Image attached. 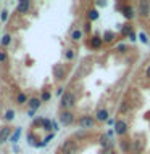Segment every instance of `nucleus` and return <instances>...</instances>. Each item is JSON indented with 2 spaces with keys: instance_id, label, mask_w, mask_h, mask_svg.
<instances>
[{
  "instance_id": "39448f33",
  "label": "nucleus",
  "mask_w": 150,
  "mask_h": 154,
  "mask_svg": "<svg viewBox=\"0 0 150 154\" xmlns=\"http://www.w3.org/2000/svg\"><path fill=\"white\" fill-rule=\"evenodd\" d=\"M60 122L63 125H71L74 122V116H73V112H70V111H63L60 114Z\"/></svg>"
},
{
  "instance_id": "1a4fd4ad",
  "label": "nucleus",
  "mask_w": 150,
  "mask_h": 154,
  "mask_svg": "<svg viewBox=\"0 0 150 154\" xmlns=\"http://www.w3.org/2000/svg\"><path fill=\"white\" fill-rule=\"evenodd\" d=\"M10 135H11V128H10V127H3V128H0V144L7 141Z\"/></svg>"
},
{
  "instance_id": "aec40b11",
  "label": "nucleus",
  "mask_w": 150,
  "mask_h": 154,
  "mask_svg": "<svg viewBox=\"0 0 150 154\" xmlns=\"http://www.w3.org/2000/svg\"><path fill=\"white\" fill-rule=\"evenodd\" d=\"M65 56H66V60H73L74 58V50H66Z\"/></svg>"
},
{
  "instance_id": "0eeeda50",
  "label": "nucleus",
  "mask_w": 150,
  "mask_h": 154,
  "mask_svg": "<svg viewBox=\"0 0 150 154\" xmlns=\"http://www.w3.org/2000/svg\"><path fill=\"white\" fill-rule=\"evenodd\" d=\"M95 119L99 120V122H106V120L110 119V112L106 111L105 108H102L97 111V114H95Z\"/></svg>"
},
{
  "instance_id": "9b49d317",
  "label": "nucleus",
  "mask_w": 150,
  "mask_h": 154,
  "mask_svg": "<svg viewBox=\"0 0 150 154\" xmlns=\"http://www.w3.org/2000/svg\"><path fill=\"white\" fill-rule=\"evenodd\" d=\"M28 104H29V108H31V111H36V109L41 108L42 101H41V98H31Z\"/></svg>"
},
{
  "instance_id": "2eb2a0df",
  "label": "nucleus",
  "mask_w": 150,
  "mask_h": 154,
  "mask_svg": "<svg viewBox=\"0 0 150 154\" xmlns=\"http://www.w3.org/2000/svg\"><path fill=\"white\" fill-rule=\"evenodd\" d=\"M87 18H89V21H95L97 18H99V11H97V10H89V11H87Z\"/></svg>"
},
{
  "instance_id": "f03ea898",
  "label": "nucleus",
  "mask_w": 150,
  "mask_h": 154,
  "mask_svg": "<svg viewBox=\"0 0 150 154\" xmlns=\"http://www.w3.org/2000/svg\"><path fill=\"white\" fill-rule=\"evenodd\" d=\"M60 151H61V154H76L77 152V144H76V141H73V140H66V141L61 144Z\"/></svg>"
},
{
  "instance_id": "6ab92c4d",
  "label": "nucleus",
  "mask_w": 150,
  "mask_h": 154,
  "mask_svg": "<svg viewBox=\"0 0 150 154\" xmlns=\"http://www.w3.org/2000/svg\"><path fill=\"white\" fill-rule=\"evenodd\" d=\"M5 119H7L8 122H10V120H13V119H15V111H13V109L7 111V114H5Z\"/></svg>"
},
{
  "instance_id": "7ed1b4c3",
  "label": "nucleus",
  "mask_w": 150,
  "mask_h": 154,
  "mask_svg": "<svg viewBox=\"0 0 150 154\" xmlns=\"http://www.w3.org/2000/svg\"><path fill=\"white\" fill-rule=\"evenodd\" d=\"M137 13H139V16L147 18L150 14V2H139L137 3Z\"/></svg>"
},
{
  "instance_id": "b1692460",
  "label": "nucleus",
  "mask_w": 150,
  "mask_h": 154,
  "mask_svg": "<svg viewBox=\"0 0 150 154\" xmlns=\"http://www.w3.org/2000/svg\"><path fill=\"white\" fill-rule=\"evenodd\" d=\"M55 72H57V77H58V79H63V71L60 69V67H57Z\"/></svg>"
},
{
  "instance_id": "f8f14e48",
  "label": "nucleus",
  "mask_w": 150,
  "mask_h": 154,
  "mask_svg": "<svg viewBox=\"0 0 150 154\" xmlns=\"http://www.w3.org/2000/svg\"><path fill=\"white\" fill-rule=\"evenodd\" d=\"M123 13H124V16L128 18V19H132L134 18V8L129 7V5H124V7H123Z\"/></svg>"
},
{
  "instance_id": "dca6fc26",
  "label": "nucleus",
  "mask_w": 150,
  "mask_h": 154,
  "mask_svg": "<svg viewBox=\"0 0 150 154\" xmlns=\"http://www.w3.org/2000/svg\"><path fill=\"white\" fill-rule=\"evenodd\" d=\"M26 101H28L26 93H18V96H16V103H18V104H24Z\"/></svg>"
},
{
  "instance_id": "6e6552de",
  "label": "nucleus",
  "mask_w": 150,
  "mask_h": 154,
  "mask_svg": "<svg viewBox=\"0 0 150 154\" xmlns=\"http://www.w3.org/2000/svg\"><path fill=\"white\" fill-rule=\"evenodd\" d=\"M89 45H90V48H100L102 45H103V38L102 37H99V35H94L90 38V42H89Z\"/></svg>"
},
{
  "instance_id": "412c9836",
  "label": "nucleus",
  "mask_w": 150,
  "mask_h": 154,
  "mask_svg": "<svg viewBox=\"0 0 150 154\" xmlns=\"http://www.w3.org/2000/svg\"><path fill=\"white\" fill-rule=\"evenodd\" d=\"M48 100H50V93H48V91H44L41 101H48Z\"/></svg>"
},
{
  "instance_id": "a878e982",
  "label": "nucleus",
  "mask_w": 150,
  "mask_h": 154,
  "mask_svg": "<svg viewBox=\"0 0 150 154\" xmlns=\"http://www.w3.org/2000/svg\"><path fill=\"white\" fill-rule=\"evenodd\" d=\"M145 75H147V77H148V79H150V66L147 67V69H145Z\"/></svg>"
},
{
  "instance_id": "a211bd4d",
  "label": "nucleus",
  "mask_w": 150,
  "mask_h": 154,
  "mask_svg": "<svg viewBox=\"0 0 150 154\" xmlns=\"http://www.w3.org/2000/svg\"><path fill=\"white\" fill-rule=\"evenodd\" d=\"M10 42H11V35H10V34H5L3 38H2V45L7 47V45H10Z\"/></svg>"
},
{
  "instance_id": "4468645a",
  "label": "nucleus",
  "mask_w": 150,
  "mask_h": 154,
  "mask_svg": "<svg viewBox=\"0 0 150 154\" xmlns=\"http://www.w3.org/2000/svg\"><path fill=\"white\" fill-rule=\"evenodd\" d=\"M115 40V32H110V31H106L103 34V42L106 43H110V42H113Z\"/></svg>"
},
{
  "instance_id": "4be33fe9",
  "label": "nucleus",
  "mask_w": 150,
  "mask_h": 154,
  "mask_svg": "<svg viewBox=\"0 0 150 154\" xmlns=\"http://www.w3.org/2000/svg\"><path fill=\"white\" fill-rule=\"evenodd\" d=\"M5 61H7V53L0 51V63H5Z\"/></svg>"
},
{
  "instance_id": "ddd939ff",
  "label": "nucleus",
  "mask_w": 150,
  "mask_h": 154,
  "mask_svg": "<svg viewBox=\"0 0 150 154\" xmlns=\"http://www.w3.org/2000/svg\"><path fill=\"white\" fill-rule=\"evenodd\" d=\"M71 38L74 42H79L81 38H82V31H81V29H74V31L71 32Z\"/></svg>"
},
{
  "instance_id": "f3484780",
  "label": "nucleus",
  "mask_w": 150,
  "mask_h": 154,
  "mask_svg": "<svg viewBox=\"0 0 150 154\" xmlns=\"http://www.w3.org/2000/svg\"><path fill=\"white\" fill-rule=\"evenodd\" d=\"M19 137H21V128H16V130H15V133L11 135V141L16 143L18 140H19Z\"/></svg>"
},
{
  "instance_id": "9d476101",
  "label": "nucleus",
  "mask_w": 150,
  "mask_h": 154,
  "mask_svg": "<svg viewBox=\"0 0 150 154\" xmlns=\"http://www.w3.org/2000/svg\"><path fill=\"white\" fill-rule=\"evenodd\" d=\"M29 8H31V2H29V0H21V2H19V5H18V11L23 13V14L28 13Z\"/></svg>"
},
{
  "instance_id": "393cba45",
  "label": "nucleus",
  "mask_w": 150,
  "mask_h": 154,
  "mask_svg": "<svg viewBox=\"0 0 150 154\" xmlns=\"http://www.w3.org/2000/svg\"><path fill=\"white\" fill-rule=\"evenodd\" d=\"M100 144H102V146H106V144H108V140H106V137H102V138H100Z\"/></svg>"
},
{
  "instance_id": "5701e85b",
  "label": "nucleus",
  "mask_w": 150,
  "mask_h": 154,
  "mask_svg": "<svg viewBox=\"0 0 150 154\" xmlns=\"http://www.w3.org/2000/svg\"><path fill=\"white\" fill-rule=\"evenodd\" d=\"M7 19H8V11H7V10H3V11H2V21L5 23Z\"/></svg>"
},
{
  "instance_id": "423d86ee",
  "label": "nucleus",
  "mask_w": 150,
  "mask_h": 154,
  "mask_svg": "<svg viewBox=\"0 0 150 154\" xmlns=\"http://www.w3.org/2000/svg\"><path fill=\"white\" fill-rule=\"evenodd\" d=\"M115 132H116V135H119V137L126 135L128 133V124H126L124 120H118V122L115 124Z\"/></svg>"
},
{
  "instance_id": "20e7f679",
  "label": "nucleus",
  "mask_w": 150,
  "mask_h": 154,
  "mask_svg": "<svg viewBox=\"0 0 150 154\" xmlns=\"http://www.w3.org/2000/svg\"><path fill=\"white\" fill-rule=\"evenodd\" d=\"M77 124H79L81 128H92L95 124V119H92L90 116H84V117H81L77 120Z\"/></svg>"
},
{
  "instance_id": "f257e3e1",
  "label": "nucleus",
  "mask_w": 150,
  "mask_h": 154,
  "mask_svg": "<svg viewBox=\"0 0 150 154\" xmlns=\"http://www.w3.org/2000/svg\"><path fill=\"white\" fill-rule=\"evenodd\" d=\"M74 103H76V96L71 93V91H66V93H63V96H61V108L63 109H70V108H73L74 106Z\"/></svg>"
}]
</instances>
